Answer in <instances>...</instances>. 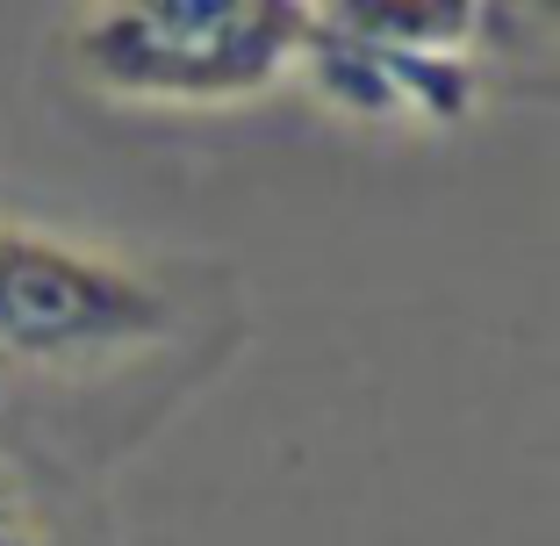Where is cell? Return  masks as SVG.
<instances>
[{"label": "cell", "mask_w": 560, "mask_h": 546, "mask_svg": "<svg viewBox=\"0 0 560 546\" xmlns=\"http://www.w3.org/2000/svg\"><path fill=\"white\" fill-rule=\"evenodd\" d=\"M310 8L295 0H116L72 15L86 86L137 108H237L302 72Z\"/></svg>", "instance_id": "6da1fadb"}, {"label": "cell", "mask_w": 560, "mask_h": 546, "mask_svg": "<svg viewBox=\"0 0 560 546\" xmlns=\"http://www.w3.org/2000/svg\"><path fill=\"white\" fill-rule=\"evenodd\" d=\"M495 8L439 0H374V8H310L302 80L324 108L360 123H460L489 94Z\"/></svg>", "instance_id": "7a4b0ae2"}, {"label": "cell", "mask_w": 560, "mask_h": 546, "mask_svg": "<svg viewBox=\"0 0 560 546\" xmlns=\"http://www.w3.org/2000/svg\"><path fill=\"white\" fill-rule=\"evenodd\" d=\"M180 338V295L137 259L0 223V367H108Z\"/></svg>", "instance_id": "3957f363"}, {"label": "cell", "mask_w": 560, "mask_h": 546, "mask_svg": "<svg viewBox=\"0 0 560 546\" xmlns=\"http://www.w3.org/2000/svg\"><path fill=\"white\" fill-rule=\"evenodd\" d=\"M0 546H50L44 518L30 511V497H22L8 475H0Z\"/></svg>", "instance_id": "277c9868"}]
</instances>
